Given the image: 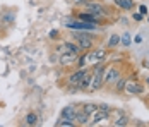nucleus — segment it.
Here are the masks:
<instances>
[{
  "label": "nucleus",
  "mask_w": 149,
  "mask_h": 127,
  "mask_svg": "<svg viewBox=\"0 0 149 127\" xmlns=\"http://www.w3.org/2000/svg\"><path fill=\"white\" fill-rule=\"evenodd\" d=\"M94 65H96V67L91 71L93 74H91V83H89V88H88L89 91H98V89L103 86V72H104L106 67H104L103 62H96Z\"/></svg>",
  "instance_id": "1"
},
{
  "label": "nucleus",
  "mask_w": 149,
  "mask_h": 127,
  "mask_svg": "<svg viewBox=\"0 0 149 127\" xmlns=\"http://www.w3.org/2000/svg\"><path fill=\"white\" fill-rule=\"evenodd\" d=\"M72 36L79 45L81 52H88L93 48V36L89 34V31H72Z\"/></svg>",
  "instance_id": "2"
},
{
  "label": "nucleus",
  "mask_w": 149,
  "mask_h": 127,
  "mask_svg": "<svg viewBox=\"0 0 149 127\" xmlns=\"http://www.w3.org/2000/svg\"><path fill=\"white\" fill-rule=\"evenodd\" d=\"M63 26L69 28V29H72V31H94V29H96V24H93V22H86V21H81V19H77V21L63 19Z\"/></svg>",
  "instance_id": "3"
},
{
  "label": "nucleus",
  "mask_w": 149,
  "mask_h": 127,
  "mask_svg": "<svg viewBox=\"0 0 149 127\" xmlns=\"http://www.w3.org/2000/svg\"><path fill=\"white\" fill-rule=\"evenodd\" d=\"M120 76H122V69L117 65H110V69H104L103 72V86H113Z\"/></svg>",
  "instance_id": "4"
},
{
  "label": "nucleus",
  "mask_w": 149,
  "mask_h": 127,
  "mask_svg": "<svg viewBox=\"0 0 149 127\" xmlns=\"http://www.w3.org/2000/svg\"><path fill=\"white\" fill-rule=\"evenodd\" d=\"M82 5L86 7V11H88V12H91L93 15H96V17H100V19L106 15V12H104L106 9H104L103 4H100V2H89V0H88V2H86V4H82Z\"/></svg>",
  "instance_id": "5"
},
{
  "label": "nucleus",
  "mask_w": 149,
  "mask_h": 127,
  "mask_svg": "<svg viewBox=\"0 0 149 127\" xmlns=\"http://www.w3.org/2000/svg\"><path fill=\"white\" fill-rule=\"evenodd\" d=\"M86 72H88V69H84V67H82V69H79L77 72H74V74H70V76H69V86H70V91H77V89H75V86H77V83L86 76Z\"/></svg>",
  "instance_id": "6"
},
{
  "label": "nucleus",
  "mask_w": 149,
  "mask_h": 127,
  "mask_svg": "<svg viewBox=\"0 0 149 127\" xmlns=\"http://www.w3.org/2000/svg\"><path fill=\"white\" fill-rule=\"evenodd\" d=\"M106 57H108V52L103 50V48H98V50H94V52H88V58H89L93 64H96V62H103Z\"/></svg>",
  "instance_id": "7"
},
{
  "label": "nucleus",
  "mask_w": 149,
  "mask_h": 127,
  "mask_svg": "<svg viewBox=\"0 0 149 127\" xmlns=\"http://www.w3.org/2000/svg\"><path fill=\"white\" fill-rule=\"evenodd\" d=\"M106 119H110V113H108V112L96 110L94 113H91V115H89V124H91V126H96V124L103 122V120H106Z\"/></svg>",
  "instance_id": "8"
},
{
  "label": "nucleus",
  "mask_w": 149,
  "mask_h": 127,
  "mask_svg": "<svg viewBox=\"0 0 149 127\" xmlns=\"http://www.w3.org/2000/svg\"><path fill=\"white\" fill-rule=\"evenodd\" d=\"M75 113H77V110H75V105H67V107H63V108H62L60 117H62V119H67V120H74V119H75Z\"/></svg>",
  "instance_id": "9"
},
{
  "label": "nucleus",
  "mask_w": 149,
  "mask_h": 127,
  "mask_svg": "<svg viewBox=\"0 0 149 127\" xmlns=\"http://www.w3.org/2000/svg\"><path fill=\"white\" fill-rule=\"evenodd\" d=\"M75 60H77V53H72V52H62V55H60V64L62 65L74 64Z\"/></svg>",
  "instance_id": "10"
},
{
  "label": "nucleus",
  "mask_w": 149,
  "mask_h": 127,
  "mask_svg": "<svg viewBox=\"0 0 149 127\" xmlns=\"http://www.w3.org/2000/svg\"><path fill=\"white\" fill-rule=\"evenodd\" d=\"M74 122L77 124V126H88V124H89V115L84 112V110H81V112L75 113Z\"/></svg>",
  "instance_id": "11"
},
{
  "label": "nucleus",
  "mask_w": 149,
  "mask_h": 127,
  "mask_svg": "<svg viewBox=\"0 0 149 127\" xmlns=\"http://www.w3.org/2000/svg\"><path fill=\"white\" fill-rule=\"evenodd\" d=\"M63 50H65V52L77 53V55L81 53V48H79V45H77V43H72V41H65V43H63V45L60 46V52H63Z\"/></svg>",
  "instance_id": "12"
},
{
  "label": "nucleus",
  "mask_w": 149,
  "mask_h": 127,
  "mask_svg": "<svg viewBox=\"0 0 149 127\" xmlns=\"http://www.w3.org/2000/svg\"><path fill=\"white\" fill-rule=\"evenodd\" d=\"M129 120H130V119H129V115L122 113L120 117H117V119L111 122V126H113V127H125V126H129V124H130Z\"/></svg>",
  "instance_id": "13"
},
{
  "label": "nucleus",
  "mask_w": 149,
  "mask_h": 127,
  "mask_svg": "<svg viewBox=\"0 0 149 127\" xmlns=\"http://www.w3.org/2000/svg\"><path fill=\"white\" fill-rule=\"evenodd\" d=\"M127 79H129V77H125V76H120L118 79H117V81H115V84H113V88H115V91H117V93H123V91H125V84H127Z\"/></svg>",
  "instance_id": "14"
},
{
  "label": "nucleus",
  "mask_w": 149,
  "mask_h": 127,
  "mask_svg": "<svg viewBox=\"0 0 149 127\" xmlns=\"http://www.w3.org/2000/svg\"><path fill=\"white\" fill-rule=\"evenodd\" d=\"M117 5L123 11H132L134 9V0H117Z\"/></svg>",
  "instance_id": "15"
},
{
  "label": "nucleus",
  "mask_w": 149,
  "mask_h": 127,
  "mask_svg": "<svg viewBox=\"0 0 149 127\" xmlns=\"http://www.w3.org/2000/svg\"><path fill=\"white\" fill-rule=\"evenodd\" d=\"M24 122H26V126H36L38 124V115L36 113H28L26 115V119H24Z\"/></svg>",
  "instance_id": "16"
},
{
  "label": "nucleus",
  "mask_w": 149,
  "mask_h": 127,
  "mask_svg": "<svg viewBox=\"0 0 149 127\" xmlns=\"http://www.w3.org/2000/svg\"><path fill=\"white\" fill-rule=\"evenodd\" d=\"M117 45H120V36H118V34H111V36L108 38L106 46H108V48H115Z\"/></svg>",
  "instance_id": "17"
},
{
  "label": "nucleus",
  "mask_w": 149,
  "mask_h": 127,
  "mask_svg": "<svg viewBox=\"0 0 149 127\" xmlns=\"http://www.w3.org/2000/svg\"><path fill=\"white\" fill-rule=\"evenodd\" d=\"M55 126L57 127H74L75 122L74 120H67V119H62V117H60V120L58 122H55Z\"/></svg>",
  "instance_id": "18"
},
{
  "label": "nucleus",
  "mask_w": 149,
  "mask_h": 127,
  "mask_svg": "<svg viewBox=\"0 0 149 127\" xmlns=\"http://www.w3.org/2000/svg\"><path fill=\"white\" fill-rule=\"evenodd\" d=\"M82 110L88 113V115H91V113H94L98 110V105L96 103H86V105H82Z\"/></svg>",
  "instance_id": "19"
},
{
  "label": "nucleus",
  "mask_w": 149,
  "mask_h": 127,
  "mask_svg": "<svg viewBox=\"0 0 149 127\" xmlns=\"http://www.w3.org/2000/svg\"><path fill=\"white\" fill-rule=\"evenodd\" d=\"M120 43L127 48V46L132 43V40H130V33H123V36H120Z\"/></svg>",
  "instance_id": "20"
},
{
  "label": "nucleus",
  "mask_w": 149,
  "mask_h": 127,
  "mask_svg": "<svg viewBox=\"0 0 149 127\" xmlns=\"http://www.w3.org/2000/svg\"><path fill=\"white\" fill-rule=\"evenodd\" d=\"M2 19H3V22H5V24H12V22H14V19H15V14H14V12H7V14L2 15Z\"/></svg>",
  "instance_id": "21"
},
{
  "label": "nucleus",
  "mask_w": 149,
  "mask_h": 127,
  "mask_svg": "<svg viewBox=\"0 0 149 127\" xmlns=\"http://www.w3.org/2000/svg\"><path fill=\"white\" fill-rule=\"evenodd\" d=\"M86 60H88V52H86V55H82L79 60H77V67H79V69L86 67Z\"/></svg>",
  "instance_id": "22"
},
{
  "label": "nucleus",
  "mask_w": 149,
  "mask_h": 127,
  "mask_svg": "<svg viewBox=\"0 0 149 127\" xmlns=\"http://www.w3.org/2000/svg\"><path fill=\"white\" fill-rule=\"evenodd\" d=\"M98 110H103V112H111V107H108V105H104V103H101V105H98Z\"/></svg>",
  "instance_id": "23"
},
{
  "label": "nucleus",
  "mask_w": 149,
  "mask_h": 127,
  "mask_svg": "<svg viewBox=\"0 0 149 127\" xmlns=\"http://www.w3.org/2000/svg\"><path fill=\"white\" fill-rule=\"evenodd\" d=\"M139 12L142 15H146L148 14V7H146V5H139Z\"/></svg>",
  "instance_id": "24"
},
{
  "label": "nucleus",
  "mask_w": 149,
  "mask_h": 127,
  "mask_svg": "<svg viewBox=\"0 0 149 127\" xmlns=\"http://www.w3.org/2000/svg\"><path fill=\"white\" fill-rule=\"evenodd\" d=\"M132 17H134V21H137V22H139V21H142V17H144V15L141 14V12H135Z\"/></svg>",
  "instance_id": "25"
},
{
  "label": "nucleus",
  "mask_w": 149,
  "mask_h": 127,
  "mask_svg": "<svg viewBox=\"0 0 149 127\" xmlns=\"http://www.w3.org/2000/svg\"><path fill=\"white\" fill-rule=\"evenodd\" d=\"M134 43H142V36L141 34H137V36H134V40H132Z\"/></svg>",
  "instance_id": "26"
},
{
  "label": "nucleus",
  "mask_w": 149,
  "mask_h": 127,
  "mask_svg": "<svg viewBox=\"0 0 149 127\" xmlns=\"http://www.w3.org/2000/svg\"><path fill=\"white\" fill-rule=\"evenodd\" d=\"M55 36H58V31H50V38L55 40Z\"/></svg>",
  "instance_id": "27"
},
{
  "label": "nucleus",
  "mask_w": 149,
  "mask_h": 127,
  "mask_svg": "<svg viewBox=\"0 0 149 127\" xmlns=\"http://www.w3.org/2000/svg\"><path fill=\"white\" fill-rule=\"evenodd\" d=\"M72 2H74V4H86L88 0H72Z\"/></svg>",
  "instance_id": "28"
},
{
  "label": "nucleus",
  "mask_w": 149,
  "mask_h": 127,
  "mask_svg": "<svg viewBox=\"0 0 149 127\" xmlns=\"http://www.w3.org/2000/svg\"><path fill=\"white\" fill-rule=\"evenodd\" d=\"M146 84H148V86H149V77H148V79H146Z\"/></svg>",
  "instance_id": "29"
},
{
  "label": "nucleus",
  "mask_w": 149,
  "mask_h": 127,
  "mask_svg": "<svg viewBox=\"0 0 149 127\" xmlns=\"http://www.w3.org/2000/svg\"><path fill=\"white\" fill-rule=\"evenodd\" d=\"M148 21H149V17H148Z\"/></svg>",
  "instance_id": "30"
}]
</instances>
